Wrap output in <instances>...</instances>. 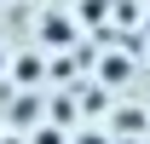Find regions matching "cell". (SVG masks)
Returning a JSON list of instances; mask_svg holds the SVG:
<instances>
[{
    "instance_id": "2",
    "label": "cell",
    "mask_w": 150,
    "mask_h": 144,
    "mask_svg": "<svg viewBox=\"0 0 150 144\" xmlns=\"http://www.w3.org/2000/svg\"><path fill=\"white\" fill-rule=\"evenodd\" d=\"M12 69L23 75V87H35V81H40V69H46V64H40V58L29 52V58H6V75H12Z\"/></svg>"
},
{
    "instance_id": "1",
    "label": "cell",
    "mask_w": 150,
    "mask_h": 144,
    "mask_svg": "<svg viewBox=\"0 0 150 144\" xmlns=\"http://www.w3.org/2000/svg\"><path fill=\"white\" fill-rule=\"evenodd\" d=\"M75 40V18L69 12H46L40 18V46H69Z\"/></svg>"
},
{
    "instance_id": "4",
    "label": "cell",
    "mask_w": 150,
    "mask_h": 144,
    "mask_svg": "<svg viewBox=\"0 0 150 144\" xmlns=\"http://www.w3.org/2000/svg\"><path fill=\"white\" fill-rule=\"evenodd\" d=\"M69 144H110V133H104V127H75Z\"/></svg>"
},
{
    "instance_id": "3",
    "label": "cell",
    "mask_w": 150,
    "mask_h": 144,
    "mask_svg": "<svg viewBox=\"0 0 150 144\" xmlns=\"http://www.w3.org/2000/svg\"><path fill=\"white\" fill-rule=\"evenodd\" d=\"M29 144H69V133H64L58 121H40L35 133H29Z\"/></svg>"
},
{
    "instance_id": "7",
    "label": "cell",
    "mask_w": 150,
    "mask_h": 144,
    "mask_svg": "<svg viewBox=\"0 0 150 144\" xmlns=\"http://www.w3.org/2000/svg\"><path fill=\"white\" fill-rule=\"evenodd\" d=\"M6 58H12V52H6V46H0V75H6Z\"/></svg>"
},
{
    "instance_id": "9",
    "label": "cell",
    "mask_w": 150,
    "mask_h": 144,
    "mask_svg": "<svg viewBox=\"0 0 150 144\" xmlns=\"http://www.w3.org/2000/svg\"><path fill=\"white\" fill-rule=\"evenodd\" d=\"M0 6H6V0H0Z\"/></svg>"
},
{
    "instance_id": "6",
    "label": "cell",
    "mask_w": 150,
    "mask_h": 144,
    "mask_svg": "<svg viewBox=\"0 0 150 144\" xmlns=\"http://www.w3.org/2000/svg\"><path fill=\"white\" fill-rule=\"evenodd\" d=\"M104 12H110V0H87V6H81V18H87V23H98Z\"/></svg>"
},
{
    "instance_id": "8",
    "label": "cell",
    "mask_w": 150,
    "mask_h": 144,
    "mask_svg": "<svg viewBox=\"0 0 150 144\" xmlns=\"http://www.w3.org/2000/svg\"><path fill=\"white\" fill-rule=\"evenodd\" d=\"M0 144H23V138H0Z\"/></svg>"
},
{
    "instance_id": "5",
    "label": "cell",
    "mask_w": 150,
    "mask_h": 144,
    "mask_svg": "<svg viewBox=\"0 0 150 144\" xmlns=\"http://www.w3.org/2000/svg\"><path fill=\"white\" fill-rule=\"evenodd\" d=\"M98 75H110V81H121V75H127V58H115V52H110L104 64H98Z\"/></svg>"
}]
</instances>
